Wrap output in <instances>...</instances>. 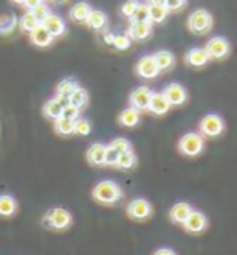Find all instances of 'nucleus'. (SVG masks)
Listing matches in <instances>:
<instances>
[{
	"label": "nucleus",
	"instance_id": "f257e3e1",
	"mask_svg": "<svg viewBox=\"0 0 237 255\" xmlns=\"http://www.w3.org/2000/svg\"><path fill=\"white\" fill-rule=\"evenodd\" d=\"M122 198V189L111 179H104L93 189V200L104 205H113Z\"/></svg>",
	"mask_w": 237,
	"mask_h": 255
},
{
	"label": "nucleus",
	"instance_id": "f03ea898",
	"mask_svg": "<svg viewBox=\"0 0 237 255\" xmlns=\"http://www.w3.org/2000/svg\"><path fill=\"white\" fill-rule=\"evenodd\" d=\"M212 26H213V17L208 9H195V11L189 15V19H187L189 32L197 33V35L208 33L212 30Z\"/></svg>",
	"mask_w": 237,
	"mask_h": 255
},
{
	"label": "nucleus",
	"instance_id": "7ed1b4c3",
	"mask_svg": "<svg viewBox=\"0 0 237 255\" xmlns=\"http://www.w3.org/2000/svg\"><path fill=\"white\" fill-rule=\"evenodd\" d=\"M72 222L71 213L63 207H56V209H50L43 218V224L46 228H52V230H65L69 228Z\"/></svg>",
	"mask_w": 237,
	"mask_h": 255
},
{
	"label": "nucleus",
	"instance_id": "20e7f679",
	"mask_svg": "<svg viewBox=\"0 0 237 255\" xmlns=\"http://www.w3.org/2000/svg\"><path fill=\"white\" fill-rule=\"evenodd\" d=\"M178 150H180V153H184L187 157L199 155V153L204 150V139H202V135L193 133V131L191 133H186L178 140Z\"/></svg>",
	"mask_w": 237,
	"mask_h": 255
},
{
	"label": "nucleus",
	"instance_id": "39448f33",
	"mask_svg": "<svg viewBox=\"0 0 237 255\" xmlns=\"http://www.w3.org/2000/svg\"><path fill=\"white\" fill-rule=\"evenodd\" d=\"M204 48L208 52L210 59H225L230 54V43L225 37H221V35H215V37L210 39Z\"/></svg>",
	"mask_w": 237,
	"mask_h": 255
},
{
	"label": "nucleus",
	"instance_id": "423d86ee",
	"mask_svg": "<svg viewBox=\"0 0 237 255\" xmlns=\"http://www.w3.org/2000/svg\"><path fill=\"white\" fill-rule=\"evenodd\" d=\"M200 131L208 137H217L225 131V121L215 113H210L200 121Z\"/></svg>",
	"mask_w": 237,
	"mask_h": 255
},
{
	"label": "nucleus",
	"instance_id": "0eeeda50",
	"mask_svg": "<svg viewBox=\"0 0 237 255\" xmlns=\"http://www.w3.org/2000/svg\"><path fill=\"white\" fill-rule=\"evenodd\" d=\"M126 211H128V215L134 220H147L152 215V205L145 198H135V200H132L128 204V209Z\"/></svg>",
	"mask_w": 237,
	"mask_h": 255
},
{
	"label": "nucleus",
	"instance_id": "6e6552de",
	"mask_svg": "<svg viewBox=\"0 0 237 255\" xmlns=\"http://www.w3.org/2000/svg\"><path fill=\"white\" fill-rule=\"evenodd\" d=\"M135 72H137V76L145 78V80H152L160 74V69H158V65H156V59L154 56H143L137 65H135Z\"/></svg>",
	"mask_w": 237,
	"mask_h": 255
},
{
	"label": "nucleus",
	"instance_id": "1a4fd4ad",
	"mask_svg": "<svg viewBox=\"0 0 237 255\" xmlns=\"http://www.w3.org/2000/svg\"><path fill=\"white\" fill-rule=\"evenodd\" d=\"M150 98H152V91L148 87H137V89L132 91L130 95V106L135 108L137 111H145L148 109V104H150Z\"/></svg>",
	"mask_w": 237,
	"mask_h": 255
},
{
	"label": "nucleus",
	"instance_id": "9d476101",
	"mask_svg": "<svg viewBox=\"0 0 237 255\" xmlns=\"http://www.w3.org/2000/svg\"><path fill=\"white\" fill-rule=\"evenodd\" d=\"M163 95L165 98L169 100L171 106H182V104L187 100V91L184 85H180V83H169L163 91Z\"/></svg>",
	"mask_w": 237,
	"mask_h": 255
},
{
	"label": "nucleus",
	"instance_id": "9b49d317",
	"mask_svg": "<svg viewBox=\"0 0 237 255\" xmlns=\"http://www.w3.org/2000/svg\"><path fill=\"white\" fill-rule=\"evenodd\" d=\"M206 226H208V218L200 211H191L189 217L186 218V222H184V228L189 233H202L206 230Z\"/></svg>",
	"mask_w": 237,
	"mask_h": 255
},
{
	"label": "nucleus",
	"instance_id": "f8f14e48",
	"mask_svg": "<svg viewBox=\"0 0 237 255\" xmlns=\"http://www.w3.org/2000/svg\"><path fill=\"white\" fill-rule=\"evenodd\" d=\"M152 35V22H137L132 20L128 28V37L134 41H147Z\"/></svg>",
	"mask_w": 237,
	"mask_h": 255
},
{
	"label": "nucleus",
	"instance_id": "ddd939ff",
	"mask_svg": "<svg viewBox=\"0 0 237 255\" xmlns=\"http://www.w3.org/2000/svg\"><path fill=\"white\" fill-rule=\"evenodd\" d=\"M106 152H108V146L102 144V142H95V144H91L87 153H85V157L89 161L91 165L95 166H102L106 165Z\"/></svg>",
	"mask_w": 237,
	"mask_h": 255
},
{
	"label": "nucleus",
	"instance_id": "4468645a",
	"mask_svg": "<svg viewBox=\"0 0 237 255\" xmlns=\"http://www.w3.org/2000/svg\"><path fill=\"white\" fill-rule=\"evenodd\" d=\"M41 24L45 26L46 30L52 33V37H61V35H65V32H67V26H65V20L61 19V17H58V15H48Z\"/></svg>",
	"mask_w": 237,
	"mask_h": 255
},
{
	"label": "nucleus",
	"instance_id": "2eb2a0df",
	"mask_svg": "<svg viewBox=\"0 0 237 255\" xmlns=\"http://www.w3.org/2000/svg\"><path fill=\"white\" fill-rule=\"evenodd\" d=\"M30 41H32L35 46H39V48H46V46L52 45L54 37H52V33L46 30L45 26L39 24L35 30H32V32H30Z\"/></svg>",
	"mask_w": 237,
	"mask_h": 255
},
{
	"label": "nucleus",
	"instance_id": "dca6fc26",
	"mask_svg": "<svg viewBox=\"0 0 237 255\" xmlns=\"http://www.w3.org/2000/svg\"><path fill=\"white\" fill-rule=\"evenodd\" d=\"M208 61H210V56H208L206 48H191V50H187L186 63L189 65V67L200 69V67L208 65Z\"/></svg>",
	"mask_w": 237,
	"mask_h": 255
},
{
	"label": "nucleus",
	"instance_id": "f3484780",
	"mask_svg": "<svg viewBox=\"0 0 237 255\" xmlns=\"http://www.w3.org/2000/svg\"><path fill=\"white\" fill-rule=\"evenodd\" d=\"M171 109V104L165 98L163 93H152L150 104H148V111L154 113V115H165L167 111Z\"/></svg>",
	"mask_w": 237,
	"mask_h": 255
},
{
	"label": "nucleus",
	"instance_id": "a211bd4d",
	"mask_svg": "<svg viewBox=\"0 0 237 255\" xmlns=\"http://www.w3.org/2000/svg\"><path fill=\"white\" fill-rule=\"evenodd\" d=\"M91 6L87 2H78L74 6L71 7V11H69V17H71L74 22H80V24H85L87 22V17L91 15Z\"/></svg>",
	"mask_w": 237,
	"mask_h": 255
},
{
	"label": "nucleus",
	"instance_id": "6ab92c4d",
	"mask_svg": "<svg viewBox=\"0 0 237 255\" xmlns=\"http://www.w3.org/2000/svg\"><path fill=\"white\" fill-rule=\"evenodd\" d=\"M191 211H193L191 205L187 204V202H178V204H174L173 207H171L169 217H171V220H173L174 224H184Z\"/></svg>",
	"mask_w": 237,
	"mask_h": 255
},
{
	"label": "nucleus",
	"instance_id": "aec40b11",
	"mask_svg": "<svg viewBox=\"0 0 237 255\" xmlns=\"http://www.w3.org/2000/svg\"><path fill=\"white\" fill-rule=\"evenodd\" d=\"M139 121H141V115H139V111L135 108H126L124 111H122L121 115H119V124L124 128H134L139 124Z\"/></svg>",
	"mask_w": 237,
	"mask_h": 255
},
{
	"label": "nucleus",
	"instance_id": "412c9836",
	"mask_svg": "<svg viewBox=\"0 0 237 255\" xmlns=\"http://www.w3.org/2000/svg\"><path fill=\"white\" fill-rule=\"evenodd\" d=\"M85 24L89 26L91 30L100 32V30H104V28H106V24H108V15H106L104 11L93 9V11H91V15L87 17V22H85Z\"/></svg>",
	"mask_w": 237,
	"mask_h": 255
},
{
	"label": "nucleus",
	"instance_id": "4be33fe9",
	"mask_svg": "<svg viewBox=\"0 0 237 255\" xmlns=\"http://www.w3.org/2000/svg\"><path fill=\"white\" fill-rule=\"evenodd\" d=\"M17 211V200L9 194L0 196V217H13Z\"/></svg>",
	"mask_w": 237,
	"mask_h": 255
},
{
	"label": "nucleus",
	"instance_id": "5701e85b",
	"mask_svg": "<svg viewBox=\"0 0 237 255\" xmlns=\"http://www.w3.org/2000/svg\"><path fill=\"white\" fill-rule=\"evenodd\" d=\"M135 163H137L135 153L132 152V150H128V152H121L119 155H117V161L113 166L121 168V170H130V168H134L135 166Z\"/></svg>",
	"mask_w": 237,
	"mask_h": 255
},
{
	"label": "nucleus",
	"instance_id": "b1692460",
	"mask_svg": "<svg viewBox=\"0 0 237 255\" xmlns=\"http://www.w3.org/2000/svg\"><path fill=\"white\" fill-rule=\"evenodd\" d=\"M43 115H45L46 119H50V121H56V119H59V117L63 115V106H61L56 98H52V100H48V102L43 106Z\"/></svg>",
	"mask_w": 237,
	"mask_h": 255
},
{
	"label": "nucleus",
	"instance_id": "393cba45",
	"mask_svg": "<svg viewBox=\"0 0 237 255\" xmlns=\"http://www.w3.org/2000/svg\"><path fill=\"white\" fill-rule=\"evenodd\" d=\"M154 59H156V65H158V69L160 70H169L174 67V54L169 50H160L154 54Z\"/></svg>",
	"mask_w": 237,
	"mask_h": 255
},
{
	"label": "nucleus",
	"instance_id": "a878e982",
	"mask_svg": "<svg viewBox=\"0 0 237 255\" xmlns=\"http://www.w3.org/2000/svg\"><path fill=\"white\" fill-rule=\"evenodd\" d=\"M54 129H56L58 135H65V137H67V135H72L74 133V121L61 115L59 119L54 121Z\"/></svg>",
	"mask_w": 237,
	"mask_h": 255
},
{
	"label": "nucleus",
	"instance_id": "bb28decb",
	"mask_svg": "<svg viewBox=\"0 0 237 255\" xmlns=\"http://www.w3.org/2000/svg\"><path fill=\"white\" fill-rule=\"evenodd\" d=\"M17 24H19V20L13 13H0V33L2 35L11 33Z\"/></svg>",
	"mask_w": 237,
	"mask_h": 255
},
{
	"label": "nucleus",
	"instance_id": "cd10ccee",
	"mask_svg": "<svg viewBox=\"0 0 237 255\" xmlns=\"http://www.w3.org/2000/svg\"><path fill=\"white\" fill-rule=\"evenodd\" d=\"M104 41H106L108 45L115 46L117 50H128L130 41H132V39H130L128 35H115V33H108V35L104 37Z\"/></svg>",
	"mask_w": 237,
	"mask_h": 255
},
{
	"label": "nucleus",
	"instance_id": "c85d7f7f",
	"mask_svg": "<svg viewBox=\"0 0 237 255\" xmlns=\"http://www.w3.org/2000/svg\"><path fill=\"white\" fill-rule=\"evenodd\" d=\"M69 102H71L72 106H76L78 109H82V108H85V106H87V102H89V95H87V91H85V89H82V87H76V89L69 95Z\"/></svg>",
	"mask_w": 237,
	"mask_h": 255
},
{
	"label": "nucleus",
	"instance_id": "c756f323",
	"mask_svg": "<svg viewBox=\"0 0 237 255\" xmlns=\"http://www.w3.org/2000/svg\"><path fill=\"white\" fill-rule=\"evenodd\" d=\"M39 24H41V22H39L37 17H35V15H33L30 9H28V11H26L24 15H22V17L19 19V26H20V30H22V32L30 33L32 30H35Z\"/></svg>",
	"mask_w": 237,
	"mask_h": 255
},
{
	"label": "nucleus",
	"instance_id": "7c9ffc66",
	"mask_svg": "<svg viewBox=\"0 0 237 255\" xmlns=\"http://www.w3.org/2000/svg\"><path fill=\"white\" fill-rule=\"evenodd\" d=\"M150 6V4H148ZM169 9H167V6L163 4V6H150V22L152 24H163L167 20V17H169Z\"/></svg>",
	"mask_w": 237,
	"mask_h": 255
},
{
	"label": "nucleus",
	"instance_id": "2f4dec72",
	"mask_svg": "<svg viewBox=\"0 0 237 255\" xmlns=\"http://www.w3.org/2000/svg\"><path fill=\"white\" fill-rule=\"evenodd\" d=\"M130 20H137V22H150V6H148V4H139Z\"/></svg>",
	"mask_w": 237,
	"mask_h": 255
},
{
	"label": "nucleus",
	"instance_id": "473e14b6",
	"mask_svg": "<svg viewBox=\"0 0 237 255\" xmlns=\"http://www.w3.org/2000/svg\"><path fill=\"white\" fill-rule=\"evenodd\" d=\"M76 87H78V83L74 82V80H71V78H67V80H61V82L58 83L56 93H58V95H63V96H69Z\"/></svg>",
	"mask_w": 237,
	"mask_h": 255
},
{
	"label": "nucleus",
	"instance_id": "72a5a7b5",
	"mask_svg": "<svg viewBox=\"0 0 237 255\" xmlns=\"http://www.w3.org/2000/svg\"><path fill=\"white\" fill-rule=\"evenodd\" d=\"M74 133H78V135H89L91 133V122L78 117L76 121H74Z\"/></svg>",
	"mask_w": 237,
	"mask_h": 255
},
{
	"label": "nucleus",
	"instance_id": "f704fd0d",
	"mask_svg": "<svg viewBox=\"0 0 237 255\" xmlns=\"http://www.w3.org/2000/svg\"><path fill=\"white\" fill-rule=\"evenodd\" d=\"M137 6H139V2H137V0H126V2L121 6V15L122 17H126V19H132V15L135 13Z\"/></svg>",
	"mask_w": 237,
	"mask_h": 255
},
{
	"label": "nucleus",
	"instance_id": "c9c22d12",
	"mask_svg": "<svg viewBox=\"0 0 237 255\" xmlns=\"http://www.w3.org/2000/svg\"><path fill=\"white\" fill-rule=\"evenodd\" d=\"M109 146L113 148L117 153L128 152V150H132V144H130V140L128 139H122V137H119V139H115V140H111V144H109Z\"/></svg>",
	"mask_w": 237,
	"mask_h": 255
},
{
	"label": "nucleus",
	"instance_id": "e433bc0d",
	"mask_svg": "<svg viewBox=\"0 0 237 255\" xmlns=\"http://www.w3.org/2000/svg\"><path fill=\"white\" fill-rule=\"evenodd\" d=\"M30 11H32L33 15H35V17H37L39 22H43V20H45L46 17L50 15V9H48V7H46L45 4H39V6H35L33 9H30Z\"/></svg>",
	"mask_w": 237,
	"mask_h": 255
},
{
	"label": "nucleus",
	"instance_id": "4c0bfd02",
	"mask_svg": "<svg viewBox=\"0 0 237 255\" xmlns=\"http://www.w3.org/2000/svg\"><path fill=\"white\" fill-rule=\"evenodd\" d=\"M63 117L71 119V121H76L78 117H80V109H78L76 106L69 104V106H65V108H63Z\"/></svg>",
	"mask_w": 237,
	"mask_h": 255
},
{
	"label": "nucleus",
	"instance_id": "58836bf2",
	"mask_svg": "<svg viewBox=\"0 0 237 255\" xmlns=\"http://www.w3.org/2000/svg\"><path fill=\"white\" fill-rule=\"evenodd\" d=\"M187 4V0H165V6L169 11H180Z\"/></svg>",
	"mask_w": 237,
	"mask_h": 255
},
{
	"label": "nucleus",
	"instance_id": "ea45409f",
	"mask_svg": "<svg viewBox=\"0 0 237 255\" xmlns=\"http://www.w3.org/2000/svg\"><path fill=\"white\" fill-rule=\"evenodd\" d=\"M117 155H119V153H117L111 146H108V152H106V165H111V166L115 165Z\"/></svg>",
	"mask_w": 237,
	"mask_h": 255
},
{
	"label": "nucleus",
	"instance_id": "a19ab883",
	"mask_svg": "<svg viewBox=\"0 0 237 255\" xmlns=\"http://www.w3.org/2000/svg\"><path fill=\"white\" fill-rule=\"evenodd\" d=\"M39 4H43V0H26L24 7L26 9H33V7L39 6Z\"/></svg>",
	"mask_w": 237,
	"mask_h": 255
},
{
	"label": "nucleus",
	"instance_id": "79ce46f5",
	"mask_svg": "<svg viewBox=\"0 0 237 255\" xmlns=\"http://www.w3.org/2000/svg\"><path fill=\"white\" fill-rule=\"evenodd\" d=\"M154 255H176L173 252V250H169V248H161V250H158Z\"/></svg>",
	"mask_w": 237,
	"mask_h": 255
},
{
	"label": "nucleus",
	"instance_id": "37998d69",
	"mask_svg": "<svg viewBox=\"0 0 237 255\" xmlns=\"http://www.w3.org/2000/svg\"><path fill=\"white\" fill-rule=\"evenodd\" d=\"M150 6H163L165 4V0H147Z\"/></svg>",
	"mask_w": 237,
	"mask_h": 255
},
{
	"label": "nucleus",
	"instance_id": "c03bdc74",
	"mask_svg": "<svg viewBox=\"0 0 237 255\" xmlns=\"http://www.w3.org/2000/svg\"><path fill=\"white\" fill-rule=\"evenodd\" d=\"M13 4H19V6H24V2L26 0H11Z\"/></svg>",
	"mask_w": 237,
	"mask_h": 255
},
{
	"label": "nucleus",
	"instance_id": "a18cd8bd",
	"mask_svg": "<svg viewBox=\"0 0 237 255\" xmlns=\"http://www.w3.org/2000/svg\"><path fill=\"white\" fill-rule=\"evenodd\" d=\"M56 2H65V0H56Z\"/></svg>",
	"mask_w": 237,
	"mask_h": 255
}]
</instances>
